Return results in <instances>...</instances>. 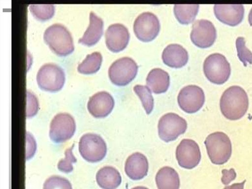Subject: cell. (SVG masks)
Segmentation results:
<instances>
[{
    "label": "cell",
    "instance_id": "6da1fadb",
    "mask_svg": "<svg viewBox=\"0 0 252 189\" xmlns=\"http://www.w3.org/2000/svg\"><path fill=\"white\" fill-rule=\"evenodd\" d=\"M220 109L222 115L230 120H237L246 113L249 98L246 91L239 86L226 89L220 99Z\"/></svg>",
    "mask_w": 252,
    "mask_h": 189
},
{
    "label": "cell",
    "instance_id": "7a4b0ae2",
    "mask_svg": "<svg viewBox=\"0 0 252 189\" xmlns=\"http://www.w3.org/2000/svg\"><path fill=\"white\" fill-rule=\"evenodd\" d=\"M43 38L50 48L59 56H66L74 49L70 32L61 24L55 23L49 26L44 32Z\"/></svg>",
    "mask_w": 252,
    "mask_h": 189
},
{
    "label": "cell",
    "instance_id": "3957f363",
    "mask_svg": "<svg viewBox=\"0 0 252 189\" xmlns=\"http://www.w3.org/2000/svg\"><path fill=\"white\" fill-rule=\"evenodd\" d=\"M204 144L213 163L221 165L229 159L232 154V144L229 137L224 132L217 131L210 134Z\"/></svg>",
    "mask_w": 252,
    "mask_h": 189
},
{
    "label": "cell",
    "instance_id": "277c9868",
    "mask_svg": "<svg viewBox=\"0 0 252 189\" xmlns=\"http://www.w3.org/2000/svg\"><path fill=\"white\" fill-rule=\"evenodd\" d=\"M203 71L210 81L221 84L229 77L231 67L224 56L215 53L210 54L205 59L203 63Z\"/></svg>",
    "mask_w": 252,
    "mask_h": 189
},
{
    "label": "cell",
    "instance_id": "5b68a950",
    "mask_svg": "<svg viewBox=\"0 0 252 189\" xmlns=\"http://www.w3.org/2000/svg\"><path fill=\"white\" fill-rule=\"evenodd\" d=\"M65 79L63 69L54 63H47L42 65L36 75L39 87L51 92L61 90L64 85Z\"/></svg>",
    "mask_w": 252,
    "mask_h": 189
},
{
    "label": "cell",
    "instance_id": "8992f818",
    "mask_svg": "<svg viewBox=\"0 0 252 189\" xmlns=\"http://www.w3.org/2000/svg\"><path fill=\"white\" fill-rule=\"evenodd\" d=\"M79 151L84 159L90 162H96L105 157L107 146L100 136L88 133L81 137L79 142Z\"/></svg>",
    "mask_w": 252,
    "mask_h": 189
},
{
    "label": "cell",
    "instance_id": "52a82bcc",
    "mask_svg": "<svg viewBox=\"0 0 252 189\" xmlns=\"http://www.w3.org/2000/svg\"><path fill=\"white\" fill-rule=\"evenodd\" d=\"M138 66L131 58L122 57L114 61L108 69L111 81L118 86H125L136 76Z\"/></svg>",
    "mask_w": 252,
    "mask_h": 189
},
{
    "label": "cell",
    "instance_id": "ba28073f",
    "mask_svg": "<svg viewBox=\"0 0 252 189\" xmlns=\"http://www.w3.org/2000/svg\"><path fill=\"white\" fill-rule=\"evenodd\" d=\"M185 119L174 113H168L163 115L158 123L159 138L165 142L176 139L184 134L187 128Z\"/></svg>",
    "mask_w": 252,
    "mask_h": 189
},
{
    "label": "cell",
    "instance_id": "9c48e42d",
    "mask_svg": "<svg viewBox=\"0 0 252 189\" xmlns=\"http://www.w3.org/2000/svg\"><path fill=\"white\" fill-rule=\"evenodd\" d=\"M76 129L74 118L67 113L57 114L50 126L49 136L55 143L64 142L72 137Z\"/></svg>",
    "mask_w": 252,
    "mask_h": 189
},
{
    "label": "cell",
    "instance_id": "30bf717a",
    "mask_svg": "<svg viewBox=\"0 0 252 189\" xmlns=\"http://www.w3.org/2000/svg\"><path fill=\"white\" fill-rule=\"evenodd\" d=\"M160 23L158 17L150 12L139 15L134 21L133 30L136 37L144 42L150 41L158 34Z\"/></svg>",
    "mask_w": 252,
    "mask_h": 189
},
{
    "label": "cell",
    "instance_id": "8fae6325",
    "mask_svg": "<svg viewBox=\"0 0 252 189\" xmlns=\"http://www.w3.org/2000/svg\"><path fill=\"white\" fill-rule=\"evenodd\" d=\"M177 100L180 107L185 112L194 113L199 110L205 102L204 93L200 87L189 85L180 91Z\"/></svg>",
    "mask_w": 252,
    "mask_h": 189
},
{
    "label": "cell",
    "instance_id": "7c38bea8",
    "mask_svg": "<svg viewBox=\"0 0 252 189\" xmlns=\"http://www.w3.org/2000/svg\"><path fill=\"white\" fill-rule=\"evenodd\" d=\"M201 157L198 144L192 139H184L177 147L176 158L179 165L183 168H194L199 163Z\"/></svg>",
    "mask_w": 252,
    "mask_h": 189
},
{
    "label": "cell",
    "instance_id": "4fadbf2b",
    "mask_svg": "<svg viewBox=\"0 0 252 189\" xmlns=\"http://www.w3.org/2000/svg\"><path fill=\"white\" fill-rule=\"evenodd\" d=\"M190 39L197 46L207 48L211 46L217 37V32L214 24L209 20L199 19L193 24Z\"/></svg>",
    "mask_w": 252,
    "mask_h": 189
},
{
    "label": "cell",
    "instance_id": "5bb4252c",
    "mask_svg": "<svg viewBox=\"0 0 252 189\" xmlns=\"http://www.w3.org/2000/svg\"><path fill=\"white\" fill-rule=\"evenodd\" d=\"M105 43L108 48L114 52L124 49L127 46L130 34L127 28L120 23L110 25L105 31Z\"/></svg>",
    "mask_w": 252,
    "mask_h": 189
},
{
    "label": "cell",
    "instance_id": "9a60e30c",
    "mask_svg": "<svg viewBox=\"0 0 252 189\" xmlns=\"http://www.w3.org/2000/svg\"><path fill=\"white\" fill-rule=\"evenodd\" d=\"M115 102L112 96L105 91L99 92L91 97L87 108L90 114L95 118H104L112 111Z\"/></svg>",
    "mask_w": 252,
    "mask_h": 189
},
{
    "label": "cell",
    "instance_id": "2e32d148",
    "mask_svg": "<svg viewBox=\"0 0 252 189\" xmlns=\"http://www.w3.org/2000/svg\"><path fill=\"white\" fill-rule=\"evenodd\" d=\"M214 11L220 21L232 26L239 24L244 15V7L242 4H215Z\"/></svg>",
    "mask_w": 252,
    "mask_h": 189
},
{
    "label": "cell",
    "instance_id": "e0dca14e",
    "mask_svg": "<svg viewBox=\"0 0 252 189\" xmlns=\"http://www.w3.org/2000/svg\"><path fill=\"white\" fill-rule=\"evenodd\" d=\"M149 163L146 157L139 152L130 155L126 160L125 171L126 175L133 180H139L147 176Z\"/></svg>",
    "mask_w": 252,
    "mask_h": 189
},
{
    "label": "cell",
    "instance_id": "ac0fdd59",
    "mask_svg": "<svg viewBox=\"0 0 252 189\" xmlns=\"http://www.w3.org/2000/svg\"><path fill=\"white\" fill-rule=\"evenodd\" d=\"M163 63L172 67L179 68L185 65L189 59L187 50L178 44L167 45L162 53Z\"/></svg>",
    "mask_w": 252,
    "mask_h": 189
},
{
    "label": "cell",
    "instance_id": "d6986e66",
    "mask_svg": "<svg viewBox=\"0 0 252 189\" xmlns=\"http://www.w3.org/2000/svg\"><path fill=\"white\" fill-rule=\"evenodd\" d=\"M90 23L83 36L78 42L83 44L91 46L95 44L100 38L103 31V21L93 11L90 13Z\"/></svg>",
    "mask_w": 252,
    "mask_h": 189
},
{
    "label": "cell",
    "instance_id": "ffe728a7",
    "mask_svg": "<svg viewBox=\"0 0 252 189\" xmlns=\"http://www.w3.org/2000/svg\"><path fill=\"white\" fill-rule=\"evenodd\" d=\"M96 180L98 186L103 189H116L121 184L122 177L115 168L106 166L97 171Z\"/></svg>",
    "mask_w": 252,
    "mask_h": 189
},
{
    "label": "cell",
    "instance_id": "44dd1931",
    "mask_svg": "<svg viewBox=\"0 0 252 189\" xmlns=\"http://www.w3.org/2000/svg\"><path fill=\"white\" fill-rule=\"evenodd\" d=\"M146 84L155 94L164 93L170 85L169 74L161 68H153L147 76Z\"/></svg>",
    "mask_w": 252,
    "mask_h": 189
},
{
    "label": "cell",
    "instance_id": "7402d4cb",
    "mask_svg": "<svg viewBox=\"0 0 252 189\" xmlns=\"http://www.w3.org/2000/svg\"><path fill=\"white\" fill-rule=\"evenodd\" d=\"M158 189H179L180 178L177 171L169 166L161 168L156 176Z\"/></svg>",
    "mask_w": 252,
    "mask_h": 189
},
{
    "label": "cell",
    "instance_id": "603a6c76",
    "mask_svg": "<svg viewBox=\"0 0 252 189\" xmlns=\"http://www.w3.org/2000/svg\"><path fill=\"white\" fill-rule=\"evenodd\" d=\"M199 7L198 4H175L174 13L180 23L188 24L194 20Z\"/></svg>",
    "mask_w": 252,
    "mask_h": 189
},
{
    "label": "cell",
    "instance_id": "cb8c5ba5",
    "mask_svg": "<svg viewBox=\"0 0 252 189\" xmlns=\"http://www.w3.org/2000/svg\"><path fill=\"white\" fill-rule=\"evenodd\" d=\"M102 57L100 53L94 52L87 55L85 59L78 65L77 70L83 74L96 72L100 67Z\"/></svg>",
    "mask_w": 252,
    "mask_h": 189
},
{
    "label": "cell",
    "instance_id": "d4e9b609",
    "mask_svg": "<svg viewBox=\"0 0 252 189\" xmlns=\"http://www.w3.org/2000/svg\"><path fill=\"white\" fill-rule=\"evenodd\" d=\"M133 90L141 100L147 114H150L153 109L154 101L149 88L146 86L136 85L133 87Z\"/></svg>",
    "mask_w": 252,
    "mask_h": 189
},
{
    "label": "cell",
    "instance_id": "484cf974",
    "mask_svg": "<svg viewBox=\"0 0 252 189\" xmlns=\"http://www.w3.org/2000/svg\"><path fill=\"white\" fill-rule=\"evenodd\" d=\"M29 9L33 16L40 20H48L55 13V6L52 4H32Z\"/></svg>",
    "mask_w": 252,
    "mask_h": 189
},
{
    "label": "cell",
    "instance_id": "4316f807",
    "mask_svg": "<svg viewBox=\"0 0 252 189\" xmlns=\"http://www.w3.org/2000/svg\"><path fill=\"white\" fill-rule=\"evenodd\" d=\"M43 189H72L69 181L66 179L54 175L48 178L43 184Z\"/></svg>",
    "mask_w": 252,
    "mask_h": 189
},
{
    "label": "cell",
    "instance_id": "83f0119b",
    "mask_svg": "<svg viewBox=\"0 0 252 189\" xmlns=\"http://www.w3.org/2000/svg\"><path fill=\"white\" fill-rule=\"evenodd\" d=\"M236 46L239 59L246 66L248 63H252V52L246 46L243 37H238L236 40Z\"/></svg>",
    "mask_w": 252,
    "mask_h": 189
},
{
    "label": "cell",
    "instance_id": "f1b7e54d",
    "mask_svg": "<svg viewBox=\"0 0 252 189\" xmlns=\"http://www.w3.org/2000/svg\"><path fill=\"white\" fill-rule=\"evenodd\" d=\"M72 146L65 151V158L61 159L58 163V168L62 172L69 173L73 169L72 163L77 161V159L72 153Z\"/></svg>",
    "mask_w": 252,
    "mask_h": 189
},
{
    "label": "cell",
    "instance_id": "f546056e",
    "mask_svg": "<svg viewBox=\"0 0 252 189\" xmlns=\"http://www.w3.org/2000/svg\"><path fill=\"white\" fill-rule=\"evenodd\" d=\"M27 116L32 117L36 114L38 109L37 99L32 93L27 91Z\"/></svg>",
    "mask_w": 252,
    "mask_h": 189
},
{
    "label": "cell",
    "instance_id": "4dcf8cb0",
    "mask_svg": "<svg viewBox=\"0 0 252 189\" xmlns=\"http://www.w3.org/2000/svg\"><path fill=\"white\" fill-rule=\"evenodd\" d=\"M222 174V176L221 180L222 184L225 185L229 184L236 177V173L233 168H231L229 170L223 169Z\"/></svg>",
    "mask_w": 252,
    "mask_h": 189
},
{
    "label": "cell",
    "instance_id": "1f68e13d",
    "mask_svg": "<svg viewBox=\"0 0 252 189\" xmlns=\"http://www.w3.org/2000/svg\"><path fill=\"white\" fill-rule=\"evenodd\" d=\"M246 180L241 183H234L230 186H226L223 189H244Z\"/></svg>",
    "mask_w": 252,
    "mask_h": 189
},
{
    "label": "cell",
    "instance_id": "d6a6232c",
    "mask_svg": "<svg viewBox=\"0 0 252 189\" xmlns=\"http://www.w3.org/2000/svg\"><path fill=\"white\" fill-rule=\"evenodd\" d=\"M248 20L250 24L252 26V8L251 9L250 11L248 16Z\"/></svg>",
    "mask_w": 252,
    "mask_h": 189
},
{
    "label": "cell",
    "instance_id": "836d02e7",
    "mask_svg": "<svg viewBox=\"0 0 252 189\" xmlns=\"http://www.w3.org/2000/svg\"><path fill=\"white\" fill-rule=\"evenodd\" d=\"M131 189H149L146 187L143 186H137L134 188H132Z\"/></svg>",
    "mask_w": 252,
    "mask_h": 189
}]
</instances>
